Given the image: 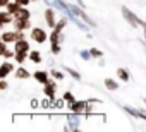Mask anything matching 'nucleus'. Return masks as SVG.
I'll list each match as a JSON object with an SVG mask.
<instances>
[{"mask_svg":"<svg viewBox=\"0 0 146 132\" xmlns=\"http://www.w3.org/2000/svg\"><path fill=\"white\" fill-rule=\"evenodd\" d=\"M122 16H124V19L132 26V28H143L144 31H146V21H143V19H139L129 7H122Z\"/></svg>","mask_w":146,"mask_h":132,"instance_id":"f257e3e1","label":"nucleus"},{"mask_svg":"<svg viewBox=\"0 0 146 132\" xmlns=\"http://www.w3.org/2000/svg\"><path fill=\"white\" fill-rule=\"evenodd\" d=\"M79 127H81V113L70 112L67 115V125L64 129L65 130H79Z\"/></svg>","mask_w":146,"mask_h":132,"instance_id":"f03ea898","label":"nucleus"},{"mask_svg":"<svg viewBox=\"0 0 146 132\" xmlns=\"http://www.w3.org/2000/svg\"><path fill=\"white\" fill-rule=\"evenodd\" d=\"M29 38L35 41V43H45L46 40H50L48 33L41 28H31V33H29Z\"/></svg>","mask_w":146,"mask_h":132,"instance_id":"7ed1b4c3","label":"nucleus"},{"mask_svg":"<svg viewBox=\"0 0 146 132\" xmlns=\"http://www.w3.org/2000/svg\"><path fill=\"white\" fill-rule=\"evenodd\" d=\"M69 108H70V112H74V113H88L90 110H91V105L88 103V101H74L72 105H69Z\"/></svg>","mask_w":146,"mask_h":132,"instance_id":"20e7f679","label":"nucleus"},{"mask_svg":"<svg viewBox=\"0 0 146 132\" xmlns=\"http://www.w3.org/2000/svg\"><path fill=\"white\" fill-rule=\"evenodd\" d=\"M55 93H57V82L50 79L43 88V94H46V98H50V100H55Z\"/></svg>","mask_w":146,"mask_h":132,"instance_id":"39448f33","label":"nucleus"},{"mask_svg":"<svg viewBox=\"0 0 146 132\" xmlns=\"http://www.w3.org/2000/svg\"><path fill=\"white\" fill-rule=\"evenodd\" d=\"M14 51L29 53V51H31V48H29V41H28V38H24V40H17V41L14 43Z\"/></svg>","mask_w":146,"mask_h":132,"instance_id":"423d86ee","label":"nucleus"},{"mask_svg":"<svg viewBox=\"0 0 146 132\" xmlns=\"http://www.w3.org/2000/svg\"><path fill=\"white\" fill-rule=\"evenodd\" d=\"M45 21H46V26L52 28V29L57 26V22H55V9L53 7H48L45 11Z\"/></svg>","mask_w":146,"mask_h":132,"instance_id":"0eeeda50","label":"nucleus"},{"mask_svg":"<svg viewBox=\"0 0 146 132\" xmlns=\"http://www.w3.org/2000/svg\"><path fill=\"white\" fill-rule=\"evenodd\" d=\"M14 29L16 31H28L31 28V21L29 19H14Z\"/></svg>","mask_w":146,"mask_h":132,"instance_id":"6e6552de","label":"nucleus"},{"mask_svg":"<svg viewBox=\"0 0 146 132\" xmlns=\"http://www.w3.org/2000/svg\"><path fill=\"white\" fill-rule=\"evenodd\" d=\"M124 112H127L131 117H134V118H141V120H144L146 122V112L144 110H136V108H132V106H124Z\"/></svg>","mask_w":146,"mask_h":132,"instance_id":"1a4fd4ad","label":"nucleus"},{"mask_svg":"<svg viewBox=\"0 0 146 132\" xmlns=\"http://www.w3.org/2000/svg\"><path fill=\"white\" fill-rule=\"evenodd\" d=\"M33 79H35L36 82L43 84V86L50 81V77H48V72H46V71H36V72H33Z\"/></svg>","mask_w":146,"mask_h":132,"instance_id":"9d476101","label":"nucleus"},{"mask_svg":"<svg viewBox=\"0 0 146 132\" xmlns=\"http://www.w3.org/2000/svg\"><path fill=\"white\" fill-rule=\"evenodd\" d=\"M11 72H14V65L11 62H4L0 65V79H7V76Z\"/></svg>","mask_w":146,"mask_h":132,"instance_id":"9b49d317","label":"nucleus"},{"mask_svg":"<svg viewBox=\"0 0 146 132\" xmlns=\"http://www.w3.org/2000/svg\"><path fill=\"white\" fill-rule=\"evenodd\" d=\"M14 77L19 79V81H24V79H29L31 74H29V71H28L26 67H17V69L14 71Z\"/></svg>","mask_w":146,"mask_h":132,"instance_id":"f8f14e48","label":"nucleus"},{"mask_svg":"<svg viewBox=\"0 0 146 132\" xmlns=\"http://www.w3.org/2000/svg\"><path fill=\"white\" fill-rule=\"evenodd\" d=\"M7 45H9V43H5V41L0 43V51H2V57H4L5 60H11V58H14V57H16V51H14V50L11 51V50L7 48Z\"/></svg>","mask_w":146,"mask_h":132,"instance_id":"ddd939ff","label":"nucleus"},{"mask_svg":"<svg viewBox=\"0 0 146 132\" xmlns=\"http://www.w3.org/2000/svg\"><path fill=\"white\" fill-rule=\"evenodd\" d=\"M0 40L5 41V43H16V41H17L16 29H14V31H4V33H2V36H0Z\"/></svg>","mask_w":146,"mask_h":132,"instance_id":"4468645a","label":"nucleus"},{"mask_svg":"<svg viewBox=\"0 0 146 132\" xmlns=\"http://www.w3.org/2000/svg\"><path fill=\"white\" fill-rule=\"evenodd\" d=\"M14 19H31V12L28 7H21L16 14H14Z\"/></svg>","mask_w":146,"mask_h":132,"instance_id":"2eb2a0df","label":"nucleus"},{"mask_svg":"<svg viewBox=\"0 0 146 132\" xmlns=\"http://www.w3.org/2000/svg\"><path fill=\"white\" fill-rule=\"evenodd\" d=\"M0 21H2L4 26H7L9 22H14V14H11V12H7V11L0 12Z\"/></svg>","mask_w":146,"mask_h":132,"instance_id":"dca6fc26","label":"nucleus"},{"mask_svg":"<svg viewBox=\"0 0 146 132\" xmlns=\"http://www.w3.org/2000/svg\"><path fill=\"white\" fill-rule=\"evenodd\" d=\"M103 84H105V88H107L108 91H117V89H119V82L113 81L112 77H107V79L103 81Z\"/></svg>","mask_w":146,"mask_h":132,"instance_id":"f3484780","label":"nucleus"},{"mask_svg":"<svg viewBox=\"0 0 146 132\" xmlns=\"http://www.w3.org/2000/svg\"><path fill=\"white\" fill-rule=\"evenodd\" d=\"M29 60L33 62V63H41V51H38V50H31L29 51Z\"/></svg>","mask_w":146,"mask_h":132,"instance_id":"a211bd4d","label":"nucleus"},{"mask_svg":"<svg viewBox=\"0 0 146 132\" xmlns=\"http://www.w3.org/2000/svg\"><path fill=\"white\" fill-rule=\"evenodd\" d=\"M117 77H119L120 81H124V82L131 81V74H129L125 69H122V67H119V69H117Z\"/></svg>","mask_w":146,"mask_h":132,"instance_id":"6ab92c4d","label":"nucleus"},{"mask_svg":"<svg viewBox=\"0 0 146 132\" xmlns=\"http://www.w3.org/2000/svg\"><path fill=\"white\" fill-rule=\"evenodd\" d=\"M62 40H64V34H62L60 31L53 29V31H52V34H50V43H60Z\"/></svg>","mask_w":146,"mask_h":132,"instance_id":"aec40b11","label":"nucleus"},{"mask_svg":"<svg viewBox=\"0 0 146 132\" xmlns=\"http://www.w3.org/2000/svg\"><path fill=\"white\" fill-rule=\"evenodd\" d=\"M14 60H16V63L23 65L26 60H29V53H21V51H16V57H14Z\"/></svg>","mask_w":146,"mask_h":132,"instance_id":"412c9836","label":"nucleus"},{"mask_svg":"<svg viewBox=\"0 0 146 132\" xmlns=\"http://www.w3.org/2000/svg\"><path fill=\"white\" fill-rule=\"evenodd\" d=\"M19 9H21V5H19L17 2H16V0H12V2H11V4H9L7 7H5V11H7V12H11V14H16V12L19 11Z\"/></svg>","mask_w":146,"mask_h":132,"instance_id":"4be33fe9","label":"nucleus"},{"mask_svg":"<svg viewBox=\"0 0 146 132\" xmlns=\"http://www.w3.org/2000/svg\"><path fill=\"white\" fill-rule=\"evenodd\" d=\"M64 71H65L70 77H74L76 81H79V79H81V74H79L78 71H74V69H70V67H64Z\"/></svg>","mask_w":146,"mask_h":132,"instance_id":"5701e85b","label":"nucleus"},{"mask_svg":"<svg viewBox=\"0 0 146 132\" xmlns=\"http://www.w3.org/2000/svg\"><path fill=\"white\" fill-rule=\"evenodd\" d=\"M62 98H64V101H65V103H69V105H72V103H74V101H76V98H74V94H72L70 91H65V93L62 94Z\"/></svg>","mask_w":146,"mask_h":132,"instance_id":"b1692460","label":"nucleus"},{"mask_svg":"<svg viewBox=\"0 0 146 132\" xmlns=\"http://www.w3.org/2000/svg\"><path fill=\"white\" fill-rule=\"evenodd\" d=\"M65 24H67V16H65L64 19H60V21L57 22V26H55L53 29H57V31H60V33H62V31H64V28H65Z\"/></svg>","mask_w":146,"mask_h":132,"instance_id":"393cba45","label":"nucleus"},{"mask_svg":"<svg viewBox=\"0 0 146 132\" xmlns=\"http://www.w3.org/2000/svg\"><path fill=\"white\" fill-rule=\"evenodd\" d=\"M90 51H91V57H93V58H103V51H102V50H98V48H90Z\"/></svg>","mask_w":146,"mask_h":132,"instance_id":"a878e982","label":"nucleus"},{"mask_svg":"<svg viewBox=\"0 0 146 132\" xmlns=\"http://www.w3.org/2000/svg\"><path fill=\"white\" fill-rule=\"evenodd\" d=\"M79 55H81V58H83V60H90V58H93L90 50H81V51H79Z\"/></svg>","mask_w":146,"mask_h":132,"instance_id":"bb28decb","label":"nucleus"},{"mask_svg":"<svg viewBox=\"0 0 146 132\" xmlns=\"http://www.w3.org/2000/svg\"><path fill=\"white\" fill-rule=\"evenodd\" d=\"M50 50H52V53H53V55H57V53H60V43H52V46H50Z\"/></svg>","mask_w":146,"mask_h":132,"instance_id":"cd10ccee","label":"nucleus"},{"mask_svg":"<svg viewBox=\"0 0 146 132\" xmlns=\"http://www.w3.org/2000/svg\"><path fill=\"white\" fill-rule=\"evenodd\" d=\"M52 76H53L55 79H58V81H62V79H64V72H60V71H55V69H52Z\"/></svg>","mask_w":146,"mask_h":132,"instance_id":"c85d7f7f","label":"nucleus"},{"mask_svg":"<svg viewBox=\"0 0 146 132\" xmlns=\"http://www.w3.org/2000/svg\"><path fill=\"white\" fill-rule=\"evenodd\" d=\"M16 2H17L21 7H28V5H29V2H33V0H16Z\"/></svg>","mask_w":146,"mask_h":132,"instance_id":"c756f323","label":"nucleus"},{"mask_svg":"<svg viewBox=\"0 0 146 132\" xmlns=\"http://www.w3.org/2000/svg\"><path fill=\"white\" fill-rule=\"evenodd\" d=\"M16 34H17V40H24L26 38V31H16Z\"/></svg>","mask_w":146,"mask_h":132,"instance_id":"7c9ffc66","label":"nucleus"},{"mask_svg":"<svg viewBox=\"0 0 146 132\" xmlns=\"http://www.w3.org/2000/svg\"><path fill=\"white\" fill-rule=\"evenodd\" d=\"M11 2H12V0H0V7H2V9H5V7L11 4Z\"/></svg>","mask_w":146,"mask_h":132,"instance_id":"2f4dec72","label":"nucleus"},{"mask_svg":"<svg viewBox=\"0 0 146 132\" xmlns=\"http://www.w3.org/2000/svg\"><path fill=\"white\" fill-rule=\"evenodd\" d=\"M0 89H2V91H5V89H7V82H5V79L0 81Z\"/></svg>","mask_w":146,"mask_h":132,"instance_id":"473e14b6","label":"nucleus"},{"mask_svg":"<svg viewBox=\"0 0 146 132\" xmlns=\"http://www.w3.org/2000/svg\"><path fill=\"white\" fill-rule=\"evenodd\" d=\"M31 106H35V108H36V106H38V101H36V100H33V101H31Z\"/></svg>","mask_w":146,"mask_h":132,"instance_id":"72a5a7b5","label":"nucleus"},{"mask_svg":"<svg viewBox=\"0 0 146 132\" xmlns=\"http://www.w3.org/2000/svg\"><path fill=\"white\" fill-rule=\"evenodd\" d=\"M78 5H81V7L84 9V2H83V0H78Z\"/></svg>","mask_w":146,"mask_h":132,"instance_id":"f704fd0d","label":"nucleus"},{"mask_svg":"<svg viewBox=\"0 0 146 132\" xmlns=\"http://www.w3.org/2000/svg\"><path fill=\"white\" fill-rule=\"evenodd\" d=\"M143 45H144V50H146V43H143Z\"/></svg>","mask_w":146,"mask_h":132,"instance_id":"c9c22d12","label":"nucleus"},{"mask_svg":"<svg viewBox=\"0 0 146 132\" xmlns=\"http://www.w3.org/2000/svg\"><path fill=\"white\" fill-rule=\"evenodd\" d=\"M33 2H38V0H33Z\"/></svg>","mask_w":146,"mask_h":132,"instance_id":"e433bc0d","label":"nucleus"}]
</instances>
